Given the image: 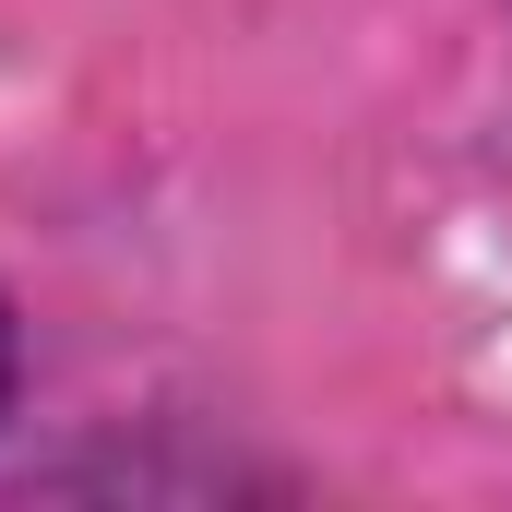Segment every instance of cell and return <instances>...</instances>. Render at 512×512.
<instances>
[{"instance_id":"cell-1","label":"cell","mask_w":512,"mask_h":512,"mask_svg":"<svg viewBox=\"0 0 512 512\" xmlns=\"http://www.w3.org/2000/svg\"><path fill=\"white\" fill-rule=\"evenodd\" d=\"M12 370H24V346H12V310H0V417H12Z\"/></svg>"}]
</instances>
